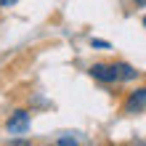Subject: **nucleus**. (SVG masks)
Listing matches in <instances>:
<instances>
[{
  "label": "nucleus",
  "mask_w": 146,
  "mask_h": 146,
  "mask_svg": "<svg viewBox=\"0 0 146 146\" xmlns=\"http://www.w3.org/2000/svg\"><path fill=\"white\" fill-rule=\"evenodd\" d=\"M8 146H29V141H24V138H21V141H11Z\"/></svg>",
  "instance_id": "423d86ee"
},
{
  "label": "nucleus",
  "mask_w": 146,
  "mask_h": 146,
  "mask_svg": "<svg viewBox=\"0 0 146 146\" xmlns=\"http://www.w3.org/2000/svg\"><path fill=\"white\" fill-rule=\"evenodd\" d=\"M93 48H109V42H104V40H93Z\"/></svg>",
  "instance_id": "39448f33"
},
{
  "label": "nucleus",
  "mask_w": 146,
  "mask_h": 146,
  "mask_svg": "<svg viewBox=\"0 0 146 146\" xmlns=\"http://www.w3.org/2000/svg\"><path fill=\"white\" fill-rule=\"evenodd\" d=\"M13 3H19V0H0V8H8V5H13Z\"/></svg>",
  "instance_id": "0eeeda50"
},
{
  "label": "nucleus",
  "mask_w": 146,
  "mask_h": 146,
  "mask_svg": "<svg viewBox=\"0 0 146 146\" xmlns=\"http://www.w3.org/2000/svg\"><path fill=\"white\" fill-rule=\"evenodd\" d=\"M90 74L98 82H125V80H135L138 77V72L130 64H93Z\"/></svg>",
  "instance_id": "f257e3e1"
},
{
  "label": "nucleus",
  "mask_w": 146,
  "mask_h": 146,
  "mask_svg": "<svg viewBox=\"0 0 146 146\" xmlns=\"http://www.w3.org/2000/svg\"><path fill=\"white\" fill-rule=\"evenodd\" d=\"M135 5H146V0H135Z\"/></svg>",
  "instance_id": "6e6552de"
},
{
  "label": "nucleus",
  "mask_w": 146,
  "mask_h": 146,
  "mask_svg": "<svg viewBox=\"0 0 146 146\" xmlns=\"http://www.w3.org/2000/svg\"><path fill=\"white\" fill-rule=\"evenodd\" d=\"M143 27H146V19H143Z\"/></svg>",
  "instance_id": "1a4fd4ad"
},
{
  "label": "nucleus",
  "mask_w": 146,
  "mask_h": 146,
  "mask_svg": "<svg viewBox=\"0 0 146 146\" xmlns=\"http://www.w3.org/2000/svg\"><path fill=\"white\" fill-rule=\"evenodd\" d=\"M50 146H77V141L69 138V135H64V138H58L56 143H50Z\"/></svg>",
  "instance_id": "20e7f679"
},
{
  "label": "nucleus",
  "mask_w": 146,
  "mask_h": 146,
  "mask_svg": "<svg viewBox=\"0 0 146 146\" xmlns=\"http://www.w3.org/2000/svg\"><path fill=\"white\" fill-rule=\"evenodd\" d=\"M143 109H146V88H138V90H133L130 96H127V101H125V111L135 114V111H143Z\"/></svg>",
  "instance_id": "7ed1b4c3"
},
{
  "label": "nucleus",
  "mask_w": 146,
  "mask_h": 146,
  "mask_svg": "<svg viewBox=\"0 0 146 146\" xmlns=\"http://www.w3.org/2000/svg\"><path fill=\"white\" fill-rule=\"evenodd\" d=\"M5 127H8V133H24L29 127V114L24 109H19V111H13L11 114V119L5 122Z\"/></svg>",
  "instance_id": "f03ea898"
}]
</instances>
